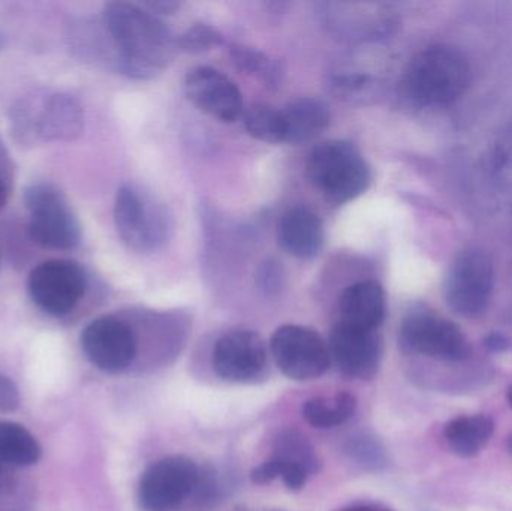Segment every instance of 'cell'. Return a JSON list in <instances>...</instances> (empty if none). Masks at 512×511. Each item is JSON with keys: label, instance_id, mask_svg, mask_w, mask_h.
Returning <instances> with one entry per match:
<instances>
[{"label": "cell", "instance_id": "21", "mask_svg": "<svg viewBox=\"0 0 512 511\" xmlns=\"http://www.w3.org/2000/svg\"><path fill=\"white\" fill-rule=\"evenodd\" d=\"M38 440L21 425L0 422V464L9 468L32 467L41 459Z\"/></svg>", "mask_w": 512, "mask_h": 511}, {"label": "cell", "instance_id": "16", "mask_svg": "<svg viewBox=\"0 0 512 511\" xmlns=\"http://www.w3.org/2000/svg\"><path fill=\"white\" fill-rule=\"evenodd\" d=\"M313 465L315 459L306 441L289 434L279 438L276 453L252 471V482L265 485L280 477L288 489L298 491L306 485Z\"/></svg>", "mask_w": 512, "mask_h": 511}, {"label": "cell", "instance_id": "11", "mask_svg": "<svg viewBox=\"0 0 512 511\" xmlns=\"http://www.w3.org/2000/svg\"><path fill=\"white\" fill-rule=\"evenodd\" d=\"M198 470L185 456H170L147 468L138 485V503L144 511H170L194 491Z\"/></svg>", "mask_w": 512, "mask_h": 511}, {"label": "cell", "instance_id": "27", "mask_svg": "<svg viewBox=\"0 0 512 511\" xmlns=\"http://www.w3.org/2000/svg\"><path fill=\"white\" fill-rule=\"evenodd\" d=\"M15 488H17V480L12 476L9 467L0 464V510H5V507L8 506Z\"/></svg>", "mask_w": 512, "mask_h": 511}, {"label": "cell", "instance_id": "25", "mask_svg": "<svg viewBox=\"0 0 512 511\" xmlns=\"http://www.w3.org/2000/svg\"><path fill=\"white\" fill-rule=\"evenodd\" d=\"M222 35L219 30L210 24L198 23L189 27L182 36H180L177 45L186 53H203L212 47L221 44Z\"/></svg>", "mask_w": 512, "mask_h": 511}, {"label": "cell", "instance_id": "8", "mask_svg": "<svg viewBox=\"0 0 512 511\" xmlns=\"http://www.w3.org/2000/svg\"><path fill=\"white\" fill-rule=\"evenodd\" d=\"M400 345L406 353L442 362H463L471 356V345L462 330L429 312H415L403 320Z\"/></svg>", "mask_w": 512, "mask_h": 511}, {"label": "cell", "instance_id": "28", "mask_svg": "<svg viewBox=\"0 0 512 511\" xmlns=\"http://www.w3.org/2000/svg\"><path fill=\"white\" fill-rule=\"evenodd\" d=\"M144 8L149 9L153 14H171L180 8V3L171 2V0H158V2L144 3Z\"/></svg>", "mask_w": 512, "mask_h": 511}, {"label": "cell", "instance_id": "31", "mask_svg": "<svg viewBox=\"0 0 512 511\" xmlns=\"http://www.w3.org/2000/svg\"><path fill=\"white\" fill-rule=\"evenodd\" d=\"M345 511H382V510L375 509V507L360 506V507H352V509H348Z\"/></svg>", "mask_w": 512, "mask_h": 511}, {"label": "cell", "instance_id": "18", "mask_svg": "<svg viewBox=\"0 0 512 511\" xmlns=\"http://www.w3.org/2000/svg\"><path fill=\"white\" fill-rule=\"evenodd\" d=\"M387 311L385 291L376 281H361L343 291L339 299V323L363 330L381 326Z\"/></svg>", "mask_w": 512, "mask_h": 511}, {"label": "cell", "instance_id": "13", "mask_svg": "<svg viewBox=\"0 0 512 511\" xmlns=\"http://www.w3.org/2000/svg\"><path fill=\"white\" fill-rule=\"evenodd\" d=\"M186 98L219 122H237L245 114L242 92L228 75L210 66H198L183 81Z\"/></svg>", "mask_w": 512, "mask_h": 511}, {"label": "cell", "instance_id": "17", "mask_svg": "<svg viewBox=\"0 0 512 511\" xmlns=\"http://www.w3.org/2000/svg\"><path fill=\"white\" fill-rule=\"evenodd\" d=\"M324 225L321 218L306 207H294L280 216L277 240L283 251L300 260L318 257L324 246Z\"/></svg>", "mask_w": 512, "mask_h": 511}, {"label": "cell", "instance_id": "34", "mask_svg": "<svg viewBox=\"0 0 512 511\" xmlns=\"http://www.w3.org/2000/svg\"><path fill=\"white\" fill-rule=\"evenodd\" d=\"M508 401H510L512 407V386L510 387V390H508Z\"/></svg>", "mask_w": 512, "mask_h": 511}, {"label": "cell", "instance_id": "4", "mask_svg": "<svg viewBox=\"0 0 512 511\" xmlns=\"http://www.w3.org/2000/svg\"><path fill=\"white\" fill-rule=\"evenodd\" d=\"M307 177L334 204L363 195L372 174L360 150L348 141L330 140L313 147L307 159Z\"/></svg>", "mask_w": 512, "mask_h": 511}, {"label": "cell", "instance_id": "22", "mask_svg": "<svg viewBox=\"0 0 512 511\" xmlns=\"http://www.w3.org/2000/svg\"><path fill=\"white\" fill-rule=\"evenodd\" d=\"M355 408H357L355 396L343 392L331 399H310L304 404L303 416L313 428H336L354 416Z\"/></svg>", "mask_w": 512, "mask_h": 511}, {"label": "cell", "instance_id": "3", "mask_svg": "<svg viewBox=\"0 0 512 511\" xmlns=\"http://www.w3.org/2000/svg\"><path fill=\"white\" fill-rule=\"evenodd\" d=\"M11 123L23 143L74 141L84 131V110L68 93L29 96L12 108Z\"/></svg>", "mask_w": 512, "mask_h": 511}, {"label": "cell", "instance_id": "32", "mask_svg": "<svg viewBox=\"0 0 512 511\" xmlns=\"http://www.w3.org/2000/svg\"><path fill=\"white\" fill-rule=\"evenodd\" d=\"M6 47V38L5 35H3L2 30H0V51L3 50V48Z\"/></svg>", "mask_w": 512, "mask_h": 511}, {"label": "cell", "instance_id": "9", "mask_svg": "<svg viewBox=\"0 0 512 511\" xmlns=\"http://www.w3.org/2000/svg\"><path fill=\"white\" fill-rule=\"evenodd\" d=\"M271 354L283 375L295 381L321 377L330 368V348L324 339L303 326L279 327L270 342Z\"/></svg>", "mask_w": 512, "mask_h": 511}, {"label": "cell", "instance_id": "26", "mask_svg": "<svg viewBox=\"0 0 512 511\" xmlns=\"http://www.w3.org/2000/svg\"><path fill=\"white\" fill-rule=\"evenodd\" d=\"M20 405V392L11 378L6 377L0 372V411L2 413H12Z\"/></svg>", "mask_w": 512, "mask_h": 511}, {"label": "cell", "instance_id": "1", "mask_svg": "<svg viewBox=\"0 0 512 511\" xmlns=\"http://www.w3.org/2000/svg\"><path fill=\"white\" fill-rule=\"evenodd\" d=\"M102 24L116 50L117 66L131 78L155 77L170 65L179 47L167 24L135 3H108Z\"/></svg>", "mask_w": 512, "mask_h": 511}, {"label": "cell", "instance_id": "14", "mask_svg": "<svg viewBox=\"0 0 512 511\" xmlns=\"http://www.w3.org/2000/svg\"><path fill=\"white\" fill-rule=\"evenodd\" d=\"M267 365V347L251 330H234L216 342L213 368L222 380L246 383L259 377Z\"/></svg>", "mask_w": 512, "mask_h": 511}, {"label": "cell", "instance_id": "6", "mask_svg": "<svg viewBox=\"0 0 512 511\" xmlns=\"http://www.w3.org/2000/svg\"><path fill=\"white\" fill-rule=\"evenodd\" d=\"M114 224L122 242L135 252L153 251L168 233V219L161 204L134 185L122 186L117 192Z\"/></svg>", "mask_w": 512, "mask_h": 511}, {"label": "cell", "instance_id": "12", "mask_svg": "<svg viewBox=\"0 0 512 511\" xmlns=\"http://www.w3.org/2000/svg\"><path fill=\"white\" fill-rule=\"evenodd\" d=\"M81 347L89 362L108 374H119L134 362L137 339L125 321L99 317L81 333Z\"/></svg>", "mask_w": 512, "mask_h": 511}, {"label": "cell", "instance_id": "33", "mask_svg": "<svg viewBox=\"0 0 512 511\" xmlns=\"http://www.w3.org/2000/svg\"><path fill=\"white\" fill-rule=\"evenodd\" d=\"M507 444H508V450H510V453L512 455V434L510 435V437H508Z\"/></svg>", "mask_w": 512, "mask_h": 511}, {"label": "cell", "instance_id": "2", "mask_svg": "<svg viewBox=\"0 0 512 511\" xmlns=\"http://www.w3.org/2000/svg\"><path fill=\"white\" fill-rule=\"evenodd\" d=\"M471 83V66L462 51L433 45L406 66L402 89L406 98L423 107H445L456 102Z\"/></svg>", "mask_w": 512, "mask_h": 511}, {"label": "cell", "instance_id": "23", "mask_svg": "<svg viewBox=\"0 0 512 511\" xmlns=\"http://www.w3.org/2000/svg\"><path fill=\"white\" fill-rule=\"evenodd\" d=\"M246 131L264 143H283L282 114L270 105L256 104L243 114Z\"/></svg>", "mask_w": 512, "mask_h": 511}, {"label": "cell", "instance_id": "7", "mask_svg": "<svg viewBox=\"0 0 512 511\" xmlns=\"http://www.w3.org/2000/svg\"><path fill=\"white\" fill-rule=\"evenodd\" d=\"M27 290L42 312L51 317H65L83 300L87 275L75 261H44L30 272Z\"/></svg>", "mask_w": 512, "mask_h": 511}, {"label": "cell", "instance_id": "20", "mask_svg": "<svg viewBox=\"0 0 512 511\" xmlns=\"http://www.w3.org/2000/svg\"><path fill=\"white\" fill-rule=\"evenodd\" d=\"M495 423L489 416L474 414L460 416L445 426V440L451 452L462 459H471L480 455L481 450L492 440Z\"/></svg>", "mask_w": 512, "mask_h": 511}, {"label": "cell", "instance_id": "24", "mask_svg": "<svg viewBox=\"0 0 512 511\" xmlns=\"http://www.w3.org/2000/svg\"><path fill=\"white\" fill-rule=\"evenodd\" d=\"M231 59L234 65L246 74L254 75L267 86H279L280 68L274 60L261 51L249 47H233Z\"/></svg>", "mask_w": 512, "mask_h": 511}, {"label": "cell", "instance_id": "5", "mask_svg": "<svg viewBox=\"0 0 512 511\" xmlns=\"http://www.w3.org/2000/svg\"><path fill=\"white\" fill-rule=\"evenodd\" d=\"M29 233L42 248L68 251L81 240V225L63 192L51 183H33L24 192Z\"/></svg>", "mask_w": 512, "mask_h": 511}, {"label": "cell", "instance_id": "15", "mask_svg": "<svg viewBox=\"0 0 512 511\" xmlns=\"http://www.w3.org/2000/svg\"><path fill=\"white\" fill-rule=\"evenodd\" d=\"M330 354L343 374L367 380L378 372L381 339L375 330L357 329L337 323L330 338Z\"/></svg>", "mask_w": 512, "mask_h": 511}, {"label": "cell", "instance_id": "29", "mask_svg": "<svg viewBox=\"0 0 512 511\" xmlns=\"http://www.w3.org/2000/svg\"><path fill=\"white\" fill-rule=\"evenodd\" d=\"M486 348L489 351H493V353H504L510 348V341L508 338H505L504 335H499V333H493V335L487 336Z\"/></svg>", "mask_w": 512, "mask_h": 511}, {"label": "cell", "instance_id": "10", "mask_svg": "<svg viewBox=\"0 0 512 511\" xmlns=\"http://www.w3.org/2000/svg\"><path fill=\"white\" fill-rule=\"evenodd\" d=\"M493 281L492 260L483 252H465L448 273L445 300L462 317H480L492 299Z\"/></svg>", "mask_w": 512, "mask_h": 511}, {"label": "cell", "instance_id": "30", "mask_svg": "<svg viewBox=\"0 0 512 511\" xmlns=\"http://www.w3.org/2000/svg\"><path fill=\"white\" fill-rule=\"evenodd\" d=\"M9 195V185L8 179L3 176L2 171H0V210L5 207L6 201H8Z\"/></svg>", "mask_w": 512, "mask_h": 511}, {"label": "cell", "instance_id": "19", "mask_svg": "<svg viewBox=\"0 0 512 511\" xmlns=\"http://www.w3.org/2000/svg\"><path fill=\"white\" fill-rule=\"evenodd\" d=\"M283 143L301 144L313 140L330 125V110L315 98H297L280 108Z\"/></svg>", "mask_w": 512, "mask_h": 511}]
</instances>
